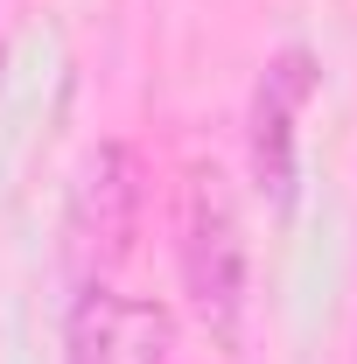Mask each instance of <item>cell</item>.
<instances>
[{
    "mask_svg": "<svg viewBox=\"0 0 357 364\" xmlns=\"http://www.w3.org/2000/svg\"><path fill=\"white\" fill-rule=\"evenodd\" d=\"M140 210H147V161L134 140H98L85 154V168L70 182V210H63V238L85 280H105L112 267H127L140 238Z\"/></svg>",
    "mask_w": 357,
    "mask_h": 364,
    "instance_id": "7a4b0ae2",
    "label": "cell"
},
{
    "mask_svg": "<svg viewBox=\"0 0 357 364\" xmlns=\"http://www.w3.org/2000/svg\"><path fill=\"white\" fill-rule=\"evenodd\" d=\"M176 316L147 294H119L105 280L78 287L70 309V364H169Z\"/></svg>",
    "mask_w": 357,
    "mask_h": 364,
    "instance_id": "277c9868",
    "label": "cell"
},
{
    "mask_svg": "<svg viewBox=\"0 0 357 364\" xmlns=\"http://www.w3.org/2000/svg\"><path fill=\"white\" fill-rule=\"evenodd\" d=\"M315 85H322L315 56L302 43H287L280 56H267V70L252 85V105H245V168H252V189L280 218L302 196V112H309Z\"/></svg>",
    "mask_w": 357,
    "mask_h": 364,
    "instance_id": "3957f363",
    "label": "cell"
},
{
    "mask_svg": "<svg viewBox=\"0 0 357 364\" xmlns=\"http://www.w3.org/2000/svg\"><path fill=\"white\" fill-rule=\"evenodd\" d=\"M176 267L182 294L196 322L218 336L224 350L245 329V218H238V189L218 161H189L176 189Z\"/></svg>",
    "mask_w": 357,
    "mask_h": 364,
    "instance_id": "6da1fadb",
    "label": "cell"
},
{
    "mask_svg": "<svg viewBox=\"0 0 357 364\" xmlns=\"http://www.w3.org/2000/svg\"><path fill=\"white\" fill-rule=\"evenodd\" d=\"M0 70H7V43H0Z\"/></svg>",
    "mask_w": 357,
    "mask_h": 364,
    "instance_id": "5b68a950",
    "label": "cell"
}]
</instances>
